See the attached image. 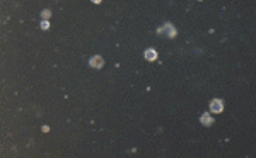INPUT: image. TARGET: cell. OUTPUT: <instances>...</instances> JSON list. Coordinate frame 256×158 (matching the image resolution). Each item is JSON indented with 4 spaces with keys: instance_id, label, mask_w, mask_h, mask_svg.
Here are the masks:
<instances>
[{
    "instance_id": "5b68a950",
    "label": "cell",
    "mask_w": 256,
    "mask_h": 158,
    "mask_svg": "<svg viewBox=\"0 0 256 158\" xmlns=\"http://www.w3.org/2000/svg\"><path fill=\"white\" fill-rule=\"evenodd\" d=\"M200 123H202L203 126H207V128H208V126H212L214 119H212V116H210L208 112H205V114H202V116H200Z\"/></svg>"
},
{
    "instance_id": "52a82bcc",
    "label": "cell",
    "mask_w": 256,
    "mask_h": 158,
    "mask_svg": "<svg viewBox=\"0 0 256 158\" xmlns=\"http://www.w3.org/2000/svg\"><path fill=\"white\" fill-rule=\"evenodd\" d=\"M41 29H43V31H48V29H50V22H48V20H43V22H41Z\"/></svg>"
},
{
    "instance_id": "9c48e42d",
    "label": "cell",
    "mask_w": 256,
    "mask_h": 158,
    "mask_svg": "<svg viewBox=\"0 0 256 158\" xmlns=\"http://www.w3.org/2000/svg\"><path fill=\"white\" fill-rule=\"evenodd\" d=\"M92 2H94V3H101L103 0H92Z\"/></svg>"
},
{
    "instance_id": "277c9868",
    "label": "cell",
    "mask_w": 256,
    "mask_h": 158,
    "mask_svg": "<svg viewBox=\"0 0 256 158\" xmlns=\"http://www.w3.org/2000/svg\"><path fill=\"white\" fill-rule=\"evenodd\" d=\"M144 58H145L147 61H155V60H157V51H155V49H145Z\"/></svg>"
},
{
    "instance_id": "30bf717a",
    "label": "cell",
    "mask_w": 256,
    "mask_h": 158,
    "mask_svg": "<svg viewBox=\"0 0 256 158\" xmlns=\"http://www.w3.org/2000/svg\"><path fill=\"white\" fill-rule=\"evenodd\" d=\"M200 2H202V0H200Z\"/></svg>"
},
{
    "instance_id": "8992f818",
    "label": "cell",
    "mask_w": 256,
    "mask_h": 158,
    "mask_svg": "<svg viewBox=\"0 0 256 158\" xmlns=\"http://www.w3.org/2000/svg\"><path fill=\"white\" fill-rule=\"evenodd\" d=\"M41 15H43V19H44V20H48V19H50V17H51V12H50V10H48V9H44V10H43V12H41Z\"/></svg>"
},
{
    "instance_id": "ba28073f",
    "label": "cell",
    "mask_w": 256,
    "mask_h": 158,
    "mask_svg": "<svg viewBox=\"0 0 256 158\" xmlns=\"http://www.w3.org/2000/svg\"><path fill=\"white\" fill-rule=\"evenodd\" d=\"M41 129H43V133H48V131H50V128H48V126H43Z\"/></svg>"
},
{
    "instance_id": "6da1fadb",
    "label": "cell",
    "mask_w": 256,
    "mask_h": 158,
    "mask_svg": "<svg viewBox=\"0 0 256 158\" xmlns=\"http://www.w3.org/2000/svg\"><path fill=\"white\" fill-rule=\"evenodd\" d=\"M157 32H159V34H162V32H166V34H167V37H171V39L178 36V31L174 29V26H173L171 22H166V24H164L162 27H159V29H157Z\"/></svg>"
},
{
    "instance_id": "3957f363",
    "label": "cell",
    "mask_w": 256,
    "mask_h": 158,
    "mask_svg": "<svg viewBox=\"0 0 256 158\" xmlns=\"http://www.w3.org/2000/svg\"><path fill=\"white\" fill-rule=\"evenodd\" d=\"M89 65H91L92 68H96V70H99V68H103V65H104V60H103V56H99V54H96V56H92V58L89 60Z\"/></svg>"
},
{
    "instance_id": "7a4b0ae2",
    "label": "cell",
    "mask_w": 256,
    "mask_h": 158,
    "mask_svg": "<svg viewBox=\"0 0 256 158\" xmlns=\"http://www.w3.org/2000/svg\"><path fill=\"white\" fill-rule=\"evenodd\" d=\"M224 111V102L220 99H212L210 100V112L212 114H220Z\"/></svg>"
}]
</instances>
